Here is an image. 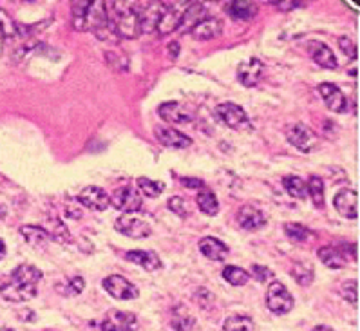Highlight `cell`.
I'll return each mask as SVG.
<instances>
[{
  "instance_id": "6da1fadb",
  "label": "cell",
  "mask_w": 360,
  "mask_h": 331,
  "mask_svg": "<svg viewBox=\"0 0 360 331\" xmlns=\"http://www.w3.org/2000/svg\"><path fill=\"white\" fill-rule=\"evenodd\" d=\"M42 279V272L33 265L17 266L11 275L0 286V295L10 303H26L37 297L38 283Z\"/></svg>"
},
{
  "instance_id": "7a4b0ae2",
  "label": "cell",
  "mask_w": 360,
  "mask_h": 331,
  "mask_svg": "<svg viewBox=\"0 0 360 331\" xmlns=\"http://www.w3.org/2000/svg\"><path fill=\"white\" fill-rule=\"evenodd\" d=\"M114 10V19H111L114 33L122 38H136L142 33L140 17L131 2H111Z\"/></svg>"
},
{
  "instance_id": "3957f363",
  "label": "cell",
  "mask_w": 360,
  "mask_h": 331,
  "mask_svg": "<svg viewBox=\"0 0 360 331\" xmlns=\"http://www.w3.org/2000/svg\"><path fill=\"white\" fill-rule=\"evenodd\" d=\"M295 301L283 283H272L266 292V306L275 315H286L292 312Z\"/></svg>"
},
{
  "instance_id": "277c9868",
  "label": "cell",
  "mask_w": 360,
  "mask_h": 331,
  "mask_svg": "<svg viewBox=\"0 0 360 331\" xmlns=\"http://www.w3.org/2000/svg\"><path fill=\"white\" fill-rule=\"evenodd\" d=\"M109 198L114 209L124 214H136L143 207L142 194L134 187H122V189L114 190Z\"/></svg>"
},
{
  "instance_id": "5b68a950",
  "label": "cell",
  "mask_w": 360,
  "mask_h": 331,
  "mask_svg": "<svg viewBox=\"0 0 360 331\" xmlns=\"http://www.w3.org/2000/svg\"><path fill=\"white\" fill-rule=\"evenodd\" d=\"M216 116H218L227 127L236 129V131H245V129L250 127V120H248L247 111L243 109L241 105L230 104V102L218 105Z\"/></svg>"
},
{
  "instance_id": "8992f818",
  "label": "cell",
  "mask_w": 360,
  "mask_h": 331,
  "mask_svg": "<svg viewBox=\"0 0 360 331\" xmlns=\"http://www.w3.org/2000/svg\"><path fill=\"white\" fill-rule=\"evenodd\" d=\"M114 228L118 230L122 236L133 237V239H143V237H149L152 234V228L145 219L136 218L133 214H124L120 216Z\"/></svg>"
},
{
  "instance_id": "52a82bcc",
  "label": "cell",
  "mask_w": 360,
  "mask_h": 331,
  "mask_svg": "<svg viewBox=\"0 0 360 331\" xmlns=\"http://www.w3.org/2000/svg\"><path fill=\"white\" fill-rule=\"evenodd\" d=\"M102 331H136L138 319L131 312H120V310H111L102 322H100Z\"/></svg>"
},
{
  "instance_id": "ba28073f",
  "label": "cell",
  "mask_w": 360,
  "mask_h": 331,
  "mask_svg": "<svg viewBox=\"0 0 360 331\" xmlns=\"http://www.w3.org/2000/svg\"><path fill=\"white\" fill-rule=\"evenodd\" d=\"M104 288L111 297L118 299V301H131L140 295L138 286L127 281L122 275H111L107 279H104Z\"/></svg>"
},
{
  "instance_id": "9c48e42d",
  "label": "cell",
  "mask_w": 360,
  "mask_h": 331,
  "mask_svg": "<svg viewBox=\"0 0 360 331\" xmlns=\"http://www.w3.org/2000/svg\"><path fill=\"white\" fill-rule=\"evenodd\" d=\"M286 138H288V142L301 152H312L313 149L317 147L319 142L312 129L303 125V123L292 125V127L286 131Z\"/></svg>"
},
{
  "instance_id": "30bf717a",
  "label": "cell",
  "mask_w": 360,
  "mask_h": 331,
  "mask_svg": "<svg viewBox=\"0 0 360 331\" xmlns=\"http://www.w3.org/2000/svg\"><path fill=\"white\" fill-rule=\"evenodd\" d=\"M319 93L323 96L328 109L333 111V113H348L350 111V107H348L350 104H348L346 96H344V93L335 84L324 82V84L319 86Z\"/></svg>"
},
{
  "instance_id": "8fae6325",
  "label": "cell",
  "mask_w": 360,
  "mask_h": 331,
  "mask_svg": "<svg viewBox=\"0 0 360 331\" xmlns=\"http://www.w3.org/2000/svg\"><path fill=\"white\" fill-rule=\"evenodd\" d=\"M78 201L89 210H96V212H104L111 207V198L104 189L100 187H87L78 194Z\"/></svg>"
},
{
  "instance_id": "7c38bea8",
  "label": "cell",
  "mask_w": 360,
  "mask_h": 331,
  "mask_svg": "<svg viewBox=\"0 0 360 331\" xmlns=\"http://www.w3.org/2000/svg\"><path fill=\"white\" fill-rule=\"evenodd\" d=\"M337 212L341 214L342 218L346 219H357L359 218V194L355 190L344 189L333 199Z\"/></svg>"
},
{
  "instance_id": "4fadbf2b",
  "label": "cell",
  "mask_w": 360,
  "mask_h": 331,
  "mask_svg": "<svg viewBox=\"0 0 360 331\" xmlns=\"http://www.w3.org/2000/svg\"><path fill=\"white\" fill-rule=\"evenodd\" d=\"M237 223H239V227H241L243 230L256 232V230H261L266 225V216L261 210L256 209V207L245 205V207H241L239 212H237Z\"/></svg>"
},
{
  "instance_id": "5bb4252c",
  "label": "cell",
  "mask_w": 360,
  "mask_h": 331,
  "mask_svg": "<svg viewBox=\"0 0 360 331\" xmlns=\"http://www.w3.org/2000/svg\"><path fill=\"white\" fill-rule=\"evenodd\" d=\"M263 62L257 58H250L247 62H241L237 67V80L245 87H256L263 78Z\"/></svg>"
},
{
  "instance_id": "9a60e30c",
  "label": "cell",
  "mask_w": 360,
  "mask_h": 331,
  "mask_svg": "<svg viewBox=\"0 0 360 331\" xmlns=\"http://www.w3.org/2000/svg\"><path fill=\"white\" fill-rule=\"evenodd\" d=\"M156 133V140L165 147H172V149H187L192 145V140H190L187 134L176 131V129L171 127H156L154 129Z\"/></svg>"
},
{
  "instance_id": "2e32d148",
  "label": "cell",
  "mask_w": 360,
  "mask_h": 331,
  "mask_svg": "<svg viewBox=\"0 0 360 331\" xmlns=\"http://www.w3.org/2000/svg\"><path fill=\"white\" fill-rule=\"evenodd\" d=\"M205 17H207V8H205L201 2H194V4H190L189 8H185V11L181 13L178 31H183V33H192V29H194L199 22H203Z\"/></svg>"
},
{
  "instance_id": "e0dca14e",
  "label": "cell",
  "mask_w": 360,
  "mask_h": 331,
  "mask_svg": "<svg viewBox=\"0 0 360 331\" xmlns=\"http://www.w3.org/2000/svg\"><path fill=\"white\" fill-rule=\"evenodd\" d=\"M308 53L310 57L317 62L321 67H326V69H337V67H339L335 53L328 48L326 44L315 42V40H313V42H308Z\"/></svg>"
},
{
  "instance_id": "ac0fdd59",
  "label": "cell",
  "mask_w": 360,
  "mask_h": 331,
  "mask_svg": "<svg viewBox=\"0 0 360 331\" xmlns=\"http://www.w3.org/2000/svg\"><path fill=\"white\" fill-rule=\"evenodd\" d=\"M129 261H133L134 265L142 266L143 270L156 272L162 268V259L158 257L156 252L151 250H133L125 254Z\"/></svg>"
},
{
  "instance_id": "d6986e66",
  "label": "cell",
  "mask_w": 360,
  "mask_h": 331,
  "mask_svg": "<svg viewBox=\"0 0 360 331\" xmlns=\"http://www.w3.org/2000/svg\"><path fill=\"white\" fill-rule=\"evenodd\" d=\"M163 11H165V4H158V2L147 4L143 13H138V17H140V29L142 31H154V29H158Z\"/></svg>"
},
{
  "instance_id": "ffe728a7",
  "label": "cell",
  "mask_w": 360,
  "mask_h": 331,
  "mask_svg": "<svg viewBox=\"0 0 360 331\" xmlns=\"http://www.w3.org/2000/svg\"><path fill=\"white\" fill-rule=\"evenodd\" d=\"M199 250L210 261H225L228 257V246L216 237H203L199 241Z\"/></svg>"
},
{
  "instance_id": "44dd1931",
  "label": "cell",
  "mask_w": 360,
  "mask_h": 331,
  "mask_svg": "<svg viewBox=\"0 0 360 331\" xmlns=\"http://www.w3.org/2000/svg\"><path fill=\"white\" fill-rule=\"evenodd\" d=\"M221 31H223V22L219 19L209 17V19L199 22V24L192 29V37H194L196 40H212V38L219 37Z\"/></svg>"
},
{
  "instance_id": "7402d4cb",
  "label": "cell",
  "mask_w": 360,
  "mask_h": 331,
  "mask_svg": "<svg viewBox=\"0 0 360 331\" xmlns=\"http://www.w3.org/2000/svg\"><path fill=\"white\" fill-rule=\"evenodd\" d=\"M227 13L236 20H250L256 17L257 13V4L254 2H248V0H234V2H228L227 4Z\"/></svg>"
},
{
  "instance_id": "603a6c76",
  "label": "cell",
  "mask_w": 360,
  "mask_h": 331,
  "mask_svg": "<svg viewBox=\"0 0 360 331\" xmlns=\"http://www.w3.org/2000/svg\"><path fill=\"white\" fill-rule=\"evenodd\" d=\"M158 113H160V116L169 123H178V125H180V123L190 122V114L183 109V105L176 104V102L163 104Z\"/></svg>"
},
{
  "instance_id": "cb8c5ba5",
  "label": "cell",
  "mask_w": 360,
  "mask_h": 331,
  "mask_svg": "<svg viewBox=\"0 0 360 331\" xmlns=\"http://www.w3.org/2000/svg\"><path fill=\"white\" fill-rule=\"evenodd\" d=\"M181 13H183V11H181L178 6L165 4V11H163L162 20H160V24H158V31H160L162 35H169L172 33L174 29H178Z\"/></svg>"
},
{
  "instance_id": "d4e9b609",
  "label": "cell",
  "mask_w": 360,
  "mask_h": 331,
  "mask_svg": "<svg viewBox=\"0 0 360 331\" xmlns=\"http://www.w3.org/2000/svg\"><path fill=\"white\" fill-rule=\"evenodd\" d=\"M20 234H22V237L29 245L37 246V248L46 246L51 241V236H49L48 230L42 227H37V225H26V227L20 228Z\"/></svg>"
},
{
  "instance_id": "484cf974",
  "label": "cell",
  "mask_w": 360,
  "mask_h": 331,
  "mask_svg": "<svg viewBox=\"0 0 360 331\" xmlns=\"http://www.w3.org/2000/svg\"><path fill=\"white\" fill-rule=\"evenodd\" d=\"M317 256L332 270H341L346 265V259L342 256V252L339 248H335V246H323V248H319Z\"/></svg>"
},
{
  "instance_id": "4316f807",
  "label": "cell",
  "mask_w": 360,
  "mask_h": 331,
  "mask_svg": "<svg viewBox=\"0 0 360 331\" xmlns=\"http://www.w3.org/2000/svg\"><path fill=\"white\" fill-rule=\"evenodd\" d=\"M172 328L176 331H199L198 321H196L185 308L180 306L174 312V319H172Z\"/></svg>"
},
{
  "instance_id": "83f0119b",
  "label": "cell",
  "mask_w": 360,
  "mask_h": 331,
  "mask_svg": "<svg viewBox=\"0 0 360 331\" xmlns=\"http://www.w3.org/2000/svg\"><path fill=\"white\" fill-rule=\"evenodd\" d=\"M196 203H198L199 210L203 214H207V216H216V214L219 212L218 198H216V194L209 189H201V192H199L198 198H196Z\"/></svg>"
},
{
  "instance_id": "f1b7e54d",
  "label": "cell",
  "mask_w": 360,
  "mask_h": 331,
  "mask_svg": "<svg viewBox=\"0 0 360 331\" xmlns=\"http://www.w3.org/2000/svg\"><path fill=\"white\" fill-rule=\"evenodd\" d=\"M283 185H285L286 192L290 196H294L297 199H306L308 196V187H306V181L299 176H286L283 180Z\"/></svg>"
},
{
  "instance_id": "f546056e",
  "label": "cell",
  "mask_w": 360,
  "mask_h": 331,
  "mask_svg": "<svg viewBox=\"0 0 360 331\" xmlns=\"http://www.w3.org/2000/svg\"><path fill=\"white\" fill-rule=\"evenodd\" d=\"M306 187H308V196L312 198L313 205L321 209V207L324 205V183H323V180H321L319 176H312L308 183H306Z\"/></svg>"
},
{
  "instance_id": "4dcf8cb0",
  "label": "cell",
  "mask_w": 360,
  "mask_h": 331,
  "mask_svg": "<svg viewBox=\"0 0 360 331\" xmlns=\"http://www.w3.org/2000/svg\"><path fill=\"white\" fill-rule=\"evenodd\" d=\"M292 275H294L295 283L301 286H310L313 281V268L308 263H295L292 266Z\"/></svg>"
},
{
  "instance_id": "1f68e13d",
  "label": "cell",
  "mask_w": 360,
  "mask_h": 331,
  "mask_svg": "<svg viewBox=\"0 0 360 331\" xmlns=\"http://www.w3.org/2000/svg\"><path fill=\"white\" fill-rule=\"evenodd\" d=\"M221 331H254V322L245 315H234V317H228L225 321Z\"/></svg>"
},
{
  "instance_id": "d6a6232c",
  "label": "cell",
  "mask_w": 360,
  "mask_h": 331,
  "mask_svg": "<svg viewBox=\"0 0 360 331\" xmlns=\"http://www.w3.org/2000/svg\"><path fill=\"white\" fill-rule=\"evenodd\" d=\"M223 279L232 286H245L250 279L248 272H245L243 268H237V266H227L223 270Z\"/></svg>"
},
{
  "instance_id": "836d02e7",
  "label": "cell",
  "mask_w": 360,
  "mask_h": 331,
  "mask_svg": "<svg viewBox=\"0 0 360 331\" xmlns=\"http://www.w3.org/2000/svg\"><path fill=\"white\" fill-rule=\"evenodd\" d=\"M285 234L292 241L297 243H306L310 241V237H312V232H310L308 228H304L303 225H299V223H286Z\"/></svg>"
},
{
  "instance_id": "e575fe53",
  "label": "cell",
  "mask_w": 360,
  "mask_h": 331,
  "mask_svg": "<svg viewBox=\"0 0 360 331\" xmlns=\"http://www.w3.org/2000/svg\"><path fill=\"white\" fill-rule=\"evenodd\" d=\"M138 187L142 189V192L147 198H158L165 190V185L151 180V178H138Z\"/></svg>"
},
{
  "instance_id": "d590c367",
  "label": "cell",
  "mask_w": 360,
  "mask_h": 331,
  "mask_svg": "<svg viewBox=\"0 0 360 331\" xmlns=\"http://www.w3.org/2000/svg\"><path fill=\"white\" fill-rule=\"evenodd\" d=\"M342 297L346 299L350 304L357 306V303H359V283L348 281V283L342 284Z\"/></svg>"
},
{
  "instance_id": "8d00e7d4",
  "label": "cell",
  "mask_w": 360,
  "mask_h": 331,
  "mask_svg": "<svg viewBox=\"0 0 360 331\" xmlns=\"http://www.w3.org/2000/svg\"><path fill=\"white\" fill-rule=\"evenodd\" d=\"M0 28H2V33L4 37H15L19 33V26L15 24V20L10 19V15L6 13L4 10H0Z\"/></svg>"
},
{
  "instance_id": "74e56055",
  "label": "cell",
  "mask_w": 360,
  "mask_h": 331,
  "mask_svg": "<svg viewBox=\"0 0 360 331\" xmlns=\"http://www.w3.org/2000/svg\"><path fill=\"white\" fill-rule=\"evenodd\" d=\"M84 286H86V283L82 277H73V279L67 281L66 288H60V286H57V288L58 292H62V295H78L84 292Z\"/></svg>"
},
{
  "instance_id": "f35d334b",
  "label": "cell",
  "mask_w": 360,
  "mask_h": 331,
  "mask_svg": "<svg viewBox=\"0 0 360 331\" xmlns=\"http://www.w3.org/2000/svg\"><path fill=\"white\" fill-rule=\"evenodd\" d=\"M169 209L176 214V216H180V218H187L189 216V207H187V201L180 196H176V198L169 199Z\"/></svg>"
},
{
  "instance_id": "ab89813d",
  "label": "cell",
  "mask_w": 360,
  "mask_h": 331,
  "mask_svg": "<svg viewBox=\"0 0 360 331\" xmlns=\"http://www.w3.org/2000/svg\"><path fill=\"white\" fill-rule=\"evenodd\" d=\"M339 46H341L342 53L346 55V57H350L351 60H355L357 58V46L355 42L351 40L350 37H341L339 38Z\"/></svg>"
},
{
  "instance_id": "60d3db41",
  "label": "cell",
  "mask_w": 360,
  "mask_h": 331,
  "mask_svg": "<svg viewBox=\"0 0 360 331\" xmlns=\"http://www.w3.org/2000/svg\"><path fill=\"white\" fill-rule=\"evenodd\" d=\"M252 275H254V279H257L259 283H265L272 277V272L266 268V266L261 265H254L252 266Z\"/></svg>"
},
{
  "instance_id": "b9f144b4",
  "label": "cell",
  "mask_w": 360,
  "mask_h": 331,
  "mask_svg": "<svg viewBox=\"0 0 360 331\" xmlns=\"http://www.w3.org/2000/svg\"><path fill=\"white\" fill-rule=\"evenodd\" d=\"M180 181L183 187H189V189H205V183L201 180H194V178H180Z\"/></svg>"
},
{
  "instance_id": "7bdbcfd3",
  "label": "cell",
  "mask_w": 360,
  "mask_h": 331,
  "mask_svg": "<svg viewBox=\"0 0 360 331\" xmlns=\"http://www.w3.org/2000/svg\"><path fill=\"white\" fill-rule=\"evenodd\" d=\"M301 4H304V2H297V0H286V2H275V6L279 8V10L283 11H288V10H295V8H299Z\"/></svg>"
},
{
  "instance_id": "ee69618b",
  "label": "cell",
  "mask_w": 360,
  "mask_h": 331,
  "mask_svg": "<svg viewBox=\"0 0 360 331\" xmlns=\"http://www.w3.org/2000/svg\"><path fill=\"white\" fill-rule=\"evenodd\" d=\"M169 51H171V58L178 57V53H180V44H178V42L169 44Z\"/></svg>"
},
{
  "instance_id": "f6af8a7d",
  "label": "cell",
  "mask_w": 360,
  "mask_h": 331,
  "mask_svg": "<svg viewBox=\"0 0 360 331\" xmlns=\"http://www.w3.org/2000/svg\"><path fill=\"white\" fill-rule=\"evenodd\" d=\"M4 257H6V243L0 239V261L4 259Z\"/></svg>"
},
{
  "instance_id": "bcb514c9",
  "label": "cell",
  "mask_w": 360,
  "mask_h": 331,
  "mask_svg": "<svg viewBox=\"0 0 360 331\" xmlns=\"http://www.w3.org/2000/svg\"><path fill=\"white\" fill-rule=\"evenodd\" d=\"M313 331H335V330L330 326H317V328H313Z\"/></svg>"
},
{
  "instance_id": "7dc6e473",
  "label": "cell",
  "mask_w": 360,
  "mask_h": 331,
  "mask_svg": "<svg viewBox=\"0 0 360 331\" xmlns=\"http://www.w3.org/2000/svg\"><path fill=\"white\" fill-rule=\"evenodd\" d=\"M4 214H6L4 207H2V205H0V218H4Z\"/></svg>"
},
{
  "instance_id": "c3c4849f",
  "label": "cell",
  "mask_w": 360,
  "mask_h": 331,
  "mask_svg": "<svg viewBox=\"0 0 360 331\" xmlns=\"http://www.w3.org/2000/svg\"><path fill=\"white\" fill-rule=\"evenodd\" d=\"M0 331H13V330H11V328H2Z\"/></svg>"
}]
</instances>
